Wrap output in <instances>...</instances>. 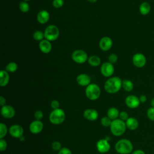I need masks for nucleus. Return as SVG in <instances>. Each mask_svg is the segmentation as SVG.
Instances as JSON below:
<instances>
[{
    "mask_svg": "<svg viewBox=\"0 0 154 154\" xmlns=\"http://www.w3.org/2000/svg\"><path fill=\"white\" fill-rule=\"evenodd\" d=\"M122 87V80L118 76L109 78L104 84L105 90L110 94H114L120 91Z\"/></svg>",
    "mask_w": 154,
    "mask_h": 154,
    "instance_id": "obj_1",
    "label": "nucleus"
},
{
    "mask_svg": "<svg viewBox=\"0 0 154 154\" xmlns=\"http://www.w3.org/2000/svg\"><path fill=\"white\" fill-rule=\"evenodd\" d=\"M132 142L126 138L119 140L115 144V150L119 154H129L133 152Z\"/></svg>",
    "mask_w": 154,
    "mask_h": 154,
    "instance_id": "obj_2",
    "label": "nucleus"
},
{
    "mask_svg": "<svg viewBox=\"0 0 154 154\" xmlns=\"http://www.w3.org/2000/svg\"><path fill=\"white\" fill-rule=\"evenodd\" d=\"M109 128L111 132L116 137H119L123 135L127 128L125 122L120 120V119L112 120V123Z\"/></svg>",
    "mask_w": 154,
    "mask_h": 154,
    "instance_id": "obj_3",
    "label": "nucleus"
},
{
    "mask_svg": "<svg viewBox=\"0 0 154 154\" xmlns=\"http://www.w3.org/2000/svg\"><path fill=\"white\" fill-rule=\"evenodd\" d=\"M65 119L66 113L61 108L53 109L49 116L50 122L55 125H58L63 123Z\"/></svg>",
    "mask_w": 154,
    "mask_h": 154,
    "instance_id": "obj_4",
    "label": "nucleus"
},
{
    "mask_svg": "<svg viewBox=\"0 0 154 154\" xmlns=\"http://www.w3.org/2000/svg\"><path fill=\"white\" fill-rule=\"evenodd\" d=\"M85 96L90 100H96L100 96L101 91L98 85L96 84L91 83L85 88Z\"/></svg>",
    "mask_w": 154,
    "mask_h": 154,
    "instance_id": "obj_5",
    "label": "nucleus"
},
{
    "mask_svg": "<svg viewBox=\"0 0 154 154\" xmlns=\"http://www.w3.org/2000/svg\"><path fill=\"white\" fill-rule=\"evenodd\" d=\"M45 39L51 42L56 40L60 35L58 28L55 25H49L44 31Z\"/></svg>",
    "mask_w": 154,
    "mask_h": 154,
    "instance_id": "obj_6",
    "label": "nucleus"
},
{
    "mask_svg": "<svg viewBox=\"0 0 154 154\" xmlns=\"http://www.w3.org/2000/svg\"><path fill=\"white\" fill-rule=\"evenodd\" d=\"M72 58L78 64H83L88 61V55L84 50L76 49L72 52Z\"/></svg>",
    "mask_w": 154,
    "mask_h": 154,
    "instance_id": "obj_7",
    "label": "nucleus"
},
{
    "mask_svg": "<svg viewBox=\"0 0 154 154\" xmlns=\"http://www.w3.org/2000/svg\"><path fill=\"white\" fill-rule=\"evenodd\" d=\"M133 64L138 67L142 68L146 64V58L145 55L142 53H136L135 54L132 58Z\"/></svg>",
    "mask_w": 154,
    "mask_h": 154,
    "instance_id": "obj_8",
    "label": "nucleus"
},
{
    "mask_svg": "<svg viewBox=\"0 0 154 154\" xmlns=\"http://www.w3.org/2000/svg\"><path fill=\"white\" fill-rule=\"evenodd\" d=\"M10 135L16 138H19L23 135L24 130L22 126L17 124L12 125L8 130Z\"/></svg>",
    "mask_w": 154,
    "mask_h": 154,
    "instance_id": "obj_9",
    "label": "nucleus"
},
{
    "mask_svg": "<svg viewBox=\"0 0 154 154\" xmlns=\"http://www.w3.org/2000/svg\"><path fill=\"white\" fill-rule=\"evenodd\" d=\"M100 72L103 76L105 77H110L114 72V67L111 63L108 61L105 62L101 65Z\"/></svg>",
    "mask_w": 154,
    "mask_h": 154,
    "instance_id": "obj_10",
    "label": "nucleus"
},
{
    "mask_svg": "<svg viewBox=\"0 0 154 154\" xmlns=\"http://www.w3.org/2000/svg\"><path fill=\"white\" fill-rule=\"evenodd\" d=\"M126 105L131 109H135L138 108L141 102L140 101L139 97L135 95H129L125 99Z\"/></svg>",
    "mask_w": 154,
    "mask_h": 154,
    "instance_id": "obj_11",
    "label": "nucleus"
},
{
    "mask_svg": "<svg viewBox=\"0 0 154 154\" xmlns=\"http://www.w3.org/2000/svg\"><path fill=\"white\" fill-rule=\"evenodd\" d=\"M1 114L3 117L9 119L13 118L15 116L16 111L12 106L5 105L3 106H1Z\"/></svg>",
    "mask_w": 154,
    "mask_h": 154,
    "instance_id": "obj_12",
    "label": "nucleus"
},
{
    "mask_svg": "<svg viewBox=\"0 0 154 154\" xmlns=\"http://www.w3.org/2000/svg\"><path fill=\"white\" fill-rule=\"evenodd\" d=\"M96 148L99 152L105 153L108 152L111 148V146L107 140L100 139L96 143Z\"/></svg>",
    "mask_w": 154,
    "mask_h": 154,
    "instance_id": "obj_13",
    "label": "nucleus"
},
{
    "mask_svg": "<svg viewBox=\"0 0 154 154\" xmlns=\"http://www.w3.org/2000/svg\"><path fill=\"white\" fill-rule=\"evenodd\" d=\"M44 125L41 120H34L32 121L29 126V130L33 134H37L41 132L43 129Z\"/></svg>",
    "mask_w": 154,
    "mask_h": 154,
    "instance_id": "obj_14",
    "label": "nucleus"
},
{
    "mask_svg": "<svg viewBox=\"0 0 154 154\" xmlns=\"http://www.w3.org/2000/svg\"><path fill=\"white\" fill-rule=\"evenodd\" d=\"M99 46L100 49L103 51H109L112 46V39L107 36L103 37L100 38Z\"/></svg>",
    "mask_w": 154,
    "mask_h": 154,
    "instance_id": "obj_15",
    "label": "nucleus"
},
{
    "mask_svg": "<svg viewBox=\"0 0 154 154\" xmlns=\"http://www.w3.org/2000/svg\"><path fill=\"white\" fill-rule=\"evenodd\" d=\"M84 117L88 121H95L98 119L99 114L97 110L93 108H88L84 111Z\"/></svg>",
    "mask_w": 154,
    "mask_h": 154,
    "instance_id": "obj_16",
    "label": "nucleus"
},
{
    "mask_svg": "<svg viewBox=\"0 0 154 154\" xmlns=\"http://www.w3.org/2000/svg\"><path fill=\"white\" fill-rule=\"evenodd\" d=\"M76 82L81 86L87 87L91 84V78L87 74L81 73L76 77Z\"/></svg>",
    "mask_w": 154,
    "mask_h": 154,
    "instance_id": "obj_17",
    "label": "nucleus"
},
{
    "mask_svg": "<svg viewBox=\"0 0 154 154\" xmlns=\"http://www.w3.org/2000/svg\"><path fill=\"white\" fill-rule=\"evenodd\" d=\"M50 18V14L46 10L40 11L37 15V20L40 24H45L48 22Z\"/></svg>",
    "mask_w": 154,
    "mask_h": 154,
    "instance_id": "obj_18",
    "label": "nucleus"
},
{
    "mask_svg": "<svg viewBox=\"0 0 154 154\" xmlns=\"http://www.w3.org/2000/svg\"><path fill=\"white\" fill-rule=\"evenodd\" d=\"M39 49L44 54H48L52 50V45L50 41L43 39L39 43Z\"/></svg>",
    "mask_w": 154,
    "mask_h": 154,
    "instance_id": "obj_19",
    "label": "nucleus"
},
{
    "mask_svg": "<svg viewBox=\"0 0 154 154\" xmlns=\"http://www.w3.org/2000/svg\"><path fill=\"white\" fill-rule=\"evenodd\" d=\"M126 128L131 131H135L136 130L139 126L138 121L135 117H129L128 120L125 122Z\"/></svg>",
    "mask_w": 154,
    "mask_h": 154,
    "instance_id": "obj_20",
    "label": "nucleus"
},
{
    "mask_svg": "<svg viewBox=\"0 0 154 154\" xmlns=\"http://www.w3.org/2000/svg\"><path fill=\"white\" fill-rule=\"evenodd\" d=\"M10 76L8 72L5 70H2L0 72V85L5 87L9 82Z\"/></svg>",
    "mask_w": 154,
    "mask_h": 154,
    "instance_id": "obj_21",
    "label": "nucleus"
},
{
    "mask_svg": "<svg viewBox=\"0 0 154 154\" xmlns=\"http://www.w3.org/2000/svg\"><path fill=\"white\" fill-rule=\"evenodd\" d=\"M151 10V5L150 4L146 1L143 2L139 7V11L141 15L143 16H146L147 15Z\"/></svg>",
    "mask_w": 154,
    "mask_h": 154,
    "instance_id": "obj_22",
    "label": "nucleus"
},
{
    "mask_svg": "<svg viewBox=\"0 0 154 154\" xmlns=\"http://www.w3.org/2000/svg\"><path fill=\"white\" fill-rule=\"evenodd\" d=\"M119 109L115 107L109 108L107 111V116L112 120L117 119L119 116Z\"/></svg>",
    "mask_w": 154,
    "mask_h": 154,
    "instance_id": "obj_23",
    "label": "nucleus"
},
{
    "mask_svg": "<svg viewBox=\"0 0 154 154\" xmlns=\"http://www.w3.org/2000/svg\"><path fill=\"white\" fill-rule=\"evenodd\" d=\"M88 63L91 66L97 67L100 64L101 60L97 55H92L88 58Z\"/></svg>",
    "mask_w": 154,
    "mask_h": 154,
    "instance_id": "obj_24",
    "label": "nucleus"
},
{
    "mask_svg": "<svg viewBox=\"0 0 154 154\" xmlns=\"http://www.w3.org/2000/svg\"><path fill=\"white\" fill-rule=\"evenodd\" d=\"M122 88L126 91L130 92L134 89V84L131 80L128 79H124L122 80Z\"/></svg>",
    "mask_w": 154,
    "mask_h": 154,
    "instance_id": "obj_25",
    "label": "nucleus"
},
{
    "mask_svg": "<svg viewBox=\"0 0 154 154\" xmlns=\"http://www.w3.org/2000/svg\"><path fill=\"white\" fill-rule=\"evenodd\" d=\"M18 66L17 64L14 62H10L8 63L5 67V70L8 72L13 73L16 72L17 70Z\"/></svg>",
    "mask_w": 154,
    "mask_h": 154,
    "instance_id": "obj_26",
    "label": "nucleus"
},
{
    "mask_svg": "<svg viewBox=\"0 0 154 154\" xmlns=\"http://www.w3.org/2000/svg\"><path fill=\"white\" fill-rule=\"evenodd\" d=\"M32 37L35 40L40 42V41L43 40V38H45V34L42 31L37 30L34 32Z\"/></svg>",
    "mask_w": 154,
    "mask_h": 154,
    "instance_id": "obj_27",
    "label": "nucleus"
},
{
    "mask_svg": "<svg viewBox=\"0 0 154 154\" xmlns=\"http://www.w3.org/2000/svg\"><path fill=\"white\" fill-rule=\"evenodd\" d=\"M19 10L22 13H27L29 10V5L26 1H22L19 3Z\"/></svg>",
    "mask_w": 154,
    "mask_h": 154,
    "instance_id": "obj_28",
    "label": "nucleus"
},
{
    "mask_svg": "<svg viewBox=\"0 0 154 154\" xmlns=\"http://www.w3.org/2000/svg\"><path fill=\"white\" fill-rule=\"evenodd\" d=\"M8 132V128L5 123H0V138H4Z\"/></svg>",
    "mask_w": 154,
    "mask_h": 154,
    "instance_id": "obj_29",
    "label": "nucleus"
},
{
    "mask_svg": "<svg viewBox=\"0 0 154 154\" xmlns=\"http://www.w3.org/2000/svg\"><path fill=\"white\" fill-rule=\"evenodd\" d=\"M111 123L112 120L110 119L108 116L103 117L100 120V123L104 127H110Z\"/></svg>",
    "mask_w": 154,
    "mask_h": 154,
    "instance_id": "obj_30",
    "label": "nucleus"
},
{
    "mask_svg": "<svg viewBox=\"0 0 154 154\" xmlns=\"http://www.w3.org/2000/svg\"><path fill=\"white\" fill-rule=\"evenodd\" d=\"M147 118L152 121L154 122V107H150L147 110Z\"/></svg>",
    "mask_w": 154,
    "mask_h": 154,
    "instance_id": "obj_31",
    "label": "nucleus"
},
{
    "mask_svg": "<svg viewBox=\"0 0 154 154\" xmlns=\"http://www.w3.org/2000/svg\"><path fill=\"white\" fill-rule=\"evenodd\" d=\"M52 149L55 150V151H60L61 149H62V146H61V144L60 143V142L55 141H54L52 143Z\"/></svg>",
    "mask_w": 154,
    "mask_h": 154,
    "instance_id": "obj_32",
    "label": "nucleus"
},
{
    "mask_svg": "<svg viewBox=\"0 0 154 154\" xmlns=\"http://www.w3.org/2000/svg\"><path fill=\"white\" fill-rule=\"evenodd\" d=\"M52 5L55 8H60L64 5L63 0H53Z\"/></svg>",
    "mask_w": 154,
    "mask_h": 154,
    "instance_id": "obj_33",
    "label": "nucleus"
},
{
    "mask_svg": "<svg viewBox=\"0 0 154 154\" xmlns=\"http://www.w3.org/2000/svg\"><path fill=\"white\" fill-rule=\"evenodd\" d=\"M119 117L120 120H122L124 122H126L128 120V119L129 118V114L127 112H126L125 111H122L120 112Z\"/></svg>",
    "mask_w": 154,
    "mask_h": 154,
    "instance_id": "obj_34",
    "label": "nucleus"
},
{
    "mask_svg": "<svg viewBox=\"0 0 154 154\" xmlns=\"http://www.w3.org/2000/svg\"><path fill=\"white\" fill-rule=\"evenodd\" d=\"M7 143L4 138H0V150L4 152L7 149Z\"/></svg>",
    "mask_w": 154,
    "mask_h": 154,
    "instance_id": "obj_35",
    "label": "nucleus"
},
{
    "mask_svg": "<svg viewBox=\"0 0 154 154\" xmlns=\"http://www.w3.org/2000/svg\"><path fill=\"white\" fill-rule=\"evenodd\" d=\"M118 60V57L116 54H111L108 57V62L111 63V64L116 63Z\"/></svg>",
    "mask_w": 154,
    "mask_h": 154,
    "instance_id": "obj_36",
    "label": "nucleus"
},
{
    "mask_svg": "<svg viewBox=\"0 0 154 154\" xmlns=\"http://www.w3.org/2000/svg\"><path fill=\"white\" fill-rule=\"evenodd\" d=\"M34 117L35 120H41L43 117V112L41 110H37L34 112Z\"/></svg>",
    "mask_w": 154,
    "mask_h": 154,
    "instance_id": "obj_37",
    "label": "nucleus"
},
{
    "mask_svg": "<svg viewBox=\"0 0 154 154\" xmlns=\"http://www.w3.org/2000/svg\"><path fill=\"white\" fill-rule=\"evenodd\" d=\"M51 107L53 109H56L60 108V102L57 100H53L51 102Z\"/></svg>",
    "mask_w": 154,
    "mask_h": 154,
    "instance_id": "obj_38",
    "label": "nucleus"
},
{
    "mask_svg": "<svg viewBox=\"0 0 154 154\" xmlns=\"http://www.w3.org/2000/svg\"><path fill=\"white\" fill-rule=\"evenodd\" d=\"M58 154H72V151L67 147H62V149L58 151Z\"/></svg>",
    "mask_w": 154,
    "mask_h": 154,
    "instance_id": "obj_39",
    "label": "nucleus"
},
{
    "mask_svg": "<svg viewBox=\"0 0 154 154\" xmlns=\"http://www.w3.org/2000/svg\"><path fill=\"white\" fill-rule=\"evenodd\" d=\"M139 99H140V101L141 103H145V102L147 101V96H146V95L142 94V95H141V96L139 97Z\"/></svg>",
    "mask_w": 154,
    "mask_h": 154,
    "instance_id": "obj_40",
    "label": "nucleus"
},
{
    "mask_svg": "<svg viewBox=\"0 0 154 154\" xmlns=\"http://www.w3.org/2000/svg\"><path fill=\"white\" fill-rule=\"evenodd\" d=\"M131 153H132V154H146L145 152H144L143 150H141V149H137V150H134Z\"/></svg>",
    "mask_w": 154,
    "mask_h": 154,
    "instance_id": "obj_41",
    "label": "nucleus"
},
{
    "mask_svg": "<svg viewBox=\"0 0 154 154\" xmlns=\"http://www.w3.org/2000/svg\"><path fill=\"white\" fill-rule=\"evenodd\" d=\"M5 102H6V100L5 99V97H4L2 96H0V105L1 106H3L4 105H5Z\"/></svg>",
    "mask_w": 154,
    "mask_h": 154,
    "instance_id": "obj_42",
    "label": "nucleus"
},
{
    "mask_svg": "<svg viewBox=\"0 0 154 154\" xmlns=\"http://www.w3.org/2000/svg\"><path fill=\"white\" fill-rule=\"evenodd\" d=\"M150 105L152 107H154V97L150 100Z\"/></svg>",
    "mask_w": 154,
    "mask_h": 154,
    "instance_id": "obj_43",
    "label": "nucleus"
},
{
    "mask_svg": "<svg viewBox=\"0 0 154 154\" xmlns=\"http://www.w3.org/2000/svg\"><path fill=\"white\" fill-rule=\"evenodd\" d=\"M88 2H91V3H94V2H96L97 0H87Z\"/></svg>",
    "mask_w": 154,
    "mask_h": 154,
    "instance_id": "obj_44",
    "label": "nucleus"
},
{
    "mask_svg": "<svg viewBox=\"0 0 154 154\" xmlns=\"http://www.w3.org/2000/svg\"><path fill=\"white\" fill-rule=\"evenodd\" d=\"M19 139H20V141H24L25 139V137L23 135V136H22L20 138H19Z\"/></svg>",
    "mask_w": 154,
    "mask_h": 154,
    "instance_id": "obj_45",
    "label": "nucleus"
},
{
    "mask_svg": "<svg viewBox=\"0 0 154 154\" xmlns=\"http://www.w3.org/2000/svg\"><path fill=\"white\" fill-rule=\"evenodd\" d=\"M23 1H26H26H29V0H23Z\"/></svg>",
    "mask_w": 154,
    "mask_h": 154,
    "instance_id": "obj_46",
    "label": "nucleus"
}]
</instances>
